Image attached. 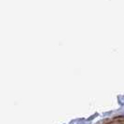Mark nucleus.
Wrapping results in <instances>:
<instances>
[{
	"label": "nucleus",
	"mask_w": 124,
	"mask_h": 124,
	"mask_svg": "<svg viewBox=\"0 0 124 124\" xmlns=\"http://www.w3.org/2000/svg\"><path fill=\"white\" fill-rule=\"evenodd\" d=\"M102 124H124V115L117 116L112 118H108Z\"/></svg>",
	"instance_id": "f257e3e1"
}]
</instances>
